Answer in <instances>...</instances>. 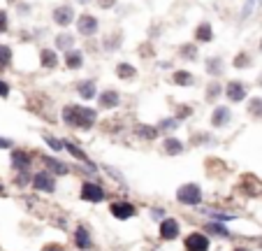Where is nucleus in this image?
<instances>
[{
    "label": "nucleus",
    "instance_id": "nucleus-37",
    "mask_svg": "<svg viewBox=\"0 0 262 251\" xmlns=\"http://www.w3.org/2000/svg\"><path fill=\"white\" fill-rule=\"evenodd\" d=\"M119 40H121V33H116V37H114V40H112V35H109L105 40V49H116V47H119V45H116Z\"/></svg>",
    "mask_w": 262,
    "mask_h": 251
},
{
    "label": "nucleus",
    "instance_id": "nucleus-30",
    "mask_svg": "<svg viewBox=\"0 0 262 251\" xmlns=\"http://www.w3.org/2000/svg\"><path fill=\"white\" fill-rule=\"evenodd\" d=\"M72 45H74V37L68 35V33H65V35H58V37H56V49H68V51H70Z\"/></svg>",
    "mask_w": 262,
    "mask_h": 251
},
{
    "label": "nucleus",
    "instance_id": "nucleus-45",
    "mask_svg": "<svg viewBox=\"0 0 262 251\" xmlns=\"http://www.w3.org/2000/svg\"><path fill=\"white\" fill-rule=\"evenodd\" d=\"M153 216H156V219H163V209H153Z\"/></svg>",
    "mask_w": 262,
    "mask_h": 251
},
{
    "label": "nucleus",
    "instance_id": "nucleus-32",
    "mask_svg": "<svg viewBox=\"0 0 262 251\" xmlns=\"http://www.w3.org/2000/svg\"><path fill=\"white\" fill-rule=\"evenodd\" d=\"M220 91H223V86H220L218 81H211L209 89H207V100H209V102H211V100H216L220 96Z\"/></svg>",
    "mask_w": 262,
    "mask_h": 251
},
{
    "label": "nucleus",
    "instance_id": "nucleus-39",
    "mask_svg": "<svg viewBox=\"0 0 262 251\" xmlns=\"http://www.w3.org/2000/svg\"><path fill=\"white\" fill-rule=\"evenodd\" d=\"M42 251H65V247H63V244L51 242V244H44V249H42Z\"/></svg>",
    "mask_w": 262,
    "mask_h": 251
},
{
    "label": "nucleus",
    "instance_id": "nucleus-34",
    "mask_svg": "<svg viewBox=\"0 0 262 251\" xmlns=\"http://www.w3.org/2000/svg\"><path fill=\"white\" fill-rule=\"evenodd\" d=\"M235 68H248L251 65V56L246 54V51H241V54H237L235 56V63H232Z\"/></svg>",
    "mask_w": 262,
    "mask_h": 251
},
{
    "label": "nucleus",
    "instance_id": "nucleus-7",
    "mask_svg": "<svg viewBox=\"0 0 262 251\" xmlns=\"http://www.w3.org/2000/svg\"><path fill=\"white\" fill-rule=\"evenodd\" d=\"M209 237L204 233H191L186 235L184 240V249L186 251H209Z\"/></svg>",
    "mask_w": 262,
    "mask_h": 251
},
{
    "label": "nucleus",
    "instance_id": "nucleus-36",
    "mask_svg": "<svg viewBox=\"0 0 262 251\" xmlns=\"http://www.w3.org/2000/svg\"><path fill=\"white\" fill-rule=\"evenodd\" d=\"M28 181H33V177H28V172H19L17 177H14V184H17V186H26Z\"/></svg>",
    "mask_w": 262,
    "mask_h": 251
},
{
    "label": "nucleus",
    "instance_id": "nucleus-9",
    "mask_svg": "<svg viewBox=\"0 0 262 251\" xmlns=\"http://www.w3.org/2000/svg\"><path fill=\"white\" fill-rule=\"evenodd\" d=\"M77 30H79V35H95L97 33V19L93 17V14H81V17L77 19Z\"/></svg>",
    "mask_w": 262,
    "mask_h": 251
},
{
    "label": "nucleus",
    "instance_id": "nucleus-42",
    "mask_svg": "<svg viewBox=\"0 0 262 251\" xmlns=\"http://www.w3.org/2000/svg\"><path fill=\"white\" fill-rule=\"evenodd\" d=\"M7 96H9V86L0 79V98H7Z\"/></svg>",
    "mask_w": 262,
    "mask_h": 251
},
{
    "label": "nucleus",
    "instance_id": "nucleus-4",
    "mask_svg": "<svg viewBox=\"0 0 262 251\" xmlns=\"http://www.w3.org/2000/svg\"><path fill=\"white\" fill-rule=\"evenodd\" d=\"M237 191H241V193H244V196H248V198L260 196V179H258L255 175H251V172H246V175H241V177H239Z\"/></svg>",
    "mask_w": 262,
    "mask_h": 251
},
{
    "label": "nucleus",
    "instance_id": "nucleus-49",
    "mask_svg": "<svg viewBox=\"0 0 262 251\" xmlns=\"http://www.w3.org/2000/svg\"><path fill=\"white\" fill-rule=\"evenodd\" d=\"M258 2H260V7H262V0H258Z\"/></svg>",
    "mask_w": 262,
    "mask_h": 251
},
{
    "label": "nucleus",
    "instance_id": "nucleus-11",
    "mask_svg": "<svg viewBox=\"0 0 262 251\" xmlns=\"http://www.w3.org/2000/svg\"><path fill=\"white\" fill-rule=\"evenodd\" d=\"M37 158L47 165V170L51 172V175H70V168H68L63 161H56V158L47 156V153H37Z\"/></svg>",
    "mask_w": 262,
    "mask_h": 251
},
{
    "label": "nucleus",
    "instance_id": "nucleus-33",
    "mask_svg": "<svg viewBox=\"0 0 262 251\" xmlns=\"http://www.w3.org/2000/svg\"><path fill=\"white\" fill-rule=\"evenodd\" d=\"M42 137H44V142L49 144V147H51L53 151H61V149H65V142H61V140H56L53 135H42Z\"/></svg>",
    "mask_w": 262,
    "mask_h": 251
},
{
    "label": "nucleus",
    "instance_id": "nucleus-16",
    "mask_svg": "<svg viewBox=\"0 0 262 251\" xmlns=\"http://www.w3.org/2000/svg\"><path fill=\"white\" fill-rule=\"evenodd\" d=\"M230 109L227 107H216L214 109V114H211V126L214 128H223V126H227L230 124Z\"/></svg>",
    "mask_w": 262,
    "mask_h": 251
},
{
    "label": "nucleus",
    "instance_id": "nucleus-5",
    "mask_svg": "<svg viewBox=\"0 0 262 251\" xmlns=\"http://www.w3.org/2000/svg\"><path fill=\"white\" fill-rule=\"evenodd\" d=\"M109 212H112L114 219L125 221V219L137 216V207L132 205V202H125V200H116V202H112V205H109Z\"/></svg>",
    "mask_w": 262,
    "mask_h": 251
},
{
    "label": "nucleus",
    "instance_id": "nucleus-47",
    "mask_svg": "<svg viewBox=\"0 0 262 251\" xmlns=\"http://www.w3.org/2000/svg\"><path fill=\"white\" fill-rule=\"evenodd\" d=\"M0 196H5V186L2 184H0Z\"/></svg>",
    "mask_w": 262,
    "mask_h": 251
},
{
    "label": "nucleus",
    "instance_id": "nucleus-13",
    "mask_svg": "<svg viewBox=\"0 0 262 251\" xmlns=\"http://www.w3.org/2000/svg\"><path fill=\"white\" fill-rule=\"evenodd\" d=\"M53 21L58 24V26H70L72 21H74V9L70 5H61V7L53 9Z\"/></svg>",
    "mask_w": 262,
    "mask_h": 251
},
{
    "label": "nucleus",
    "instance_id": "nucleus-21",
    "mask_svg": "<svg viewBox=\"0 0 262 251\" xmlns=\"http://www.w3.org/2000/svg\"><path fill=\"white\" fill-rule=\"evenodd\" d=\"M65 65H68L70 70L81 68V65H84V54H81V51H77V49H70V51L65 54Z\"/></svg>",
    "mask_w": 262,
    "mask_h": 251
},
{
    "label": "nucleus",
    "instance_id": "nucleus-6",
    "mask_svg": "<svg viewBox=\"0 0 262 251\" xmlns=\"http://www.w3.org/2000/svg\"><path fill=\"white\" fill-rule=\"evenodd\" d=\"M33 186L35 191H42V193H53L56 191V179L49 170H42V172H35L33 175Z\"/></svg>",
    "mask_w": 262,
    "mask_h": 251
},
{
    "label": "nucleus",
    "instance_id": "nucleus-17",
    "mask_svg": "<svg viewBox=\"0 0 262 251\" xmlns=\"http://www.w3.org/2000/svg\"><path fill=\"white\" fill-rule=\"evenodd\" d=\"M77 91H79V96H81L84 100H93V98H95V93H97L95 81H93V79H81L77 84Z\"/></svg>",
    "mask_w": 262,
    "mask_h": 251
},
{
    "label": "nucleus",
    "instance_id": "nucleus-18",
    "mask_svg": "<svg viewBox=\"0 0 262 251\" xmlns=\"http://www.w3.org/2000/svg\"><path fill=\"white\" fill-rule=\"evenodd\" d=\"M65 149H68V151H70L72 156H74V158H77V161L86 163V165H88V168H91V170H93V172L97 170V168H95V163L91 161V158H88L86 153L81 151V149H79V147H77V144H74V142H65Z\"/></svg>",
    "mask_w": 262,
    "mask_h": 251
},
{
    "label": "nucleus",
    "instance_id": "nucleus-31",
    "mask_svg": "<svg viewBox=\"0 0 262 251\" xmlns=\"http://www.w3.org/2000/svg\"><path fill=\"white\" fill-rule=\"evenodd\" d=\"M179 54L184 56V58H188V61H195V58H197V47L195 45H184L181 49H179Z\"/></svg>",
    "mask_w": 262,
    "mask_h": 251
},
{
    "label": "nucleus",
    "instance_id": "nucleus-10",
    "mask_svg": "<svg viewBox=\"0 0 262 251\" xmlns=\"http://www.w3.org/2000/svg\"><path fill=\"white\" fill-rule=\"evenodd\" d=\"M179 230H181V228H179V221H176V219H163V221H160V237H163V240H167V242H172V240H176V237H179Z\"/></svg>",
    "mask_w": 262,
    "mask_h": 251
},
{
    "label": "nucleus",
    "instance_id": "nucleus-2",
    "mask_svg": "<svg viewBox=\"0 0 262 251\" xmlns=\"http://www.w3.org/2000/svg\"><path fill=\"white\" fill-rule=\"evenodd\" d=\"M176 200L181 202V205H188V207H195L202 202V188L197 184H184V186H179L176 191Z\"/></svg>",
    "mask_w": 262,
    "mask_h": 251
},
{
    "label": "nucleus",
    "instance_id": "nucleus-40",
    "mask_svg": "<svg viewBox=\"0 0 262 251\" xmlns=\"http://www.w3.org/2000/svg\"><path fill=\"white\" fill-rule=\"evenodd\" d=\"M7 30V14L0 9V33H5Z\"/></svg>",
    "mask_w": 262,
    "mask_h": 251
},
{
    "label": "nucleus",
    "instance_id": "nucleus-1",
    "mask_svg": "<svg viewBox=\"0 0 262 251\" xmlns=\"http://www.w3.org/2000/svg\"><path fill=\"white\" fill-rule=\"evenodd\" d=\"M61 117L70 128L91 130L97 121V112L93 107H84V105H65L61 112Z\"/></svg>",
    "mask_w": 262,
    "mask_h": 251
},
{
    "label": "nucleus",
    "instance_id": "nucleus-12",
    "mask_svg": "<svg viewBox=\"0 0 262 251\" xmlns=\"http://www.w3.org/2000/svg\"><path fill=\"white\" fill-rule=\"evenodd\" d=\"M225 96L230 102H241V100L246 98V86L241 84V81H227V86H225Z\"/></svg>",
    "mask_w": 262,
    "mask_h": 251
},
{
    "label": "nucleus",
    "instance_id": "nucleus-19",
    "mask_svg": "<svg viewBox=\"0 0 262 251\" xmlns=\"http://www.w3.org/2000/svg\"><path fill=\"white\" fill-rule=\"evenodd\" d=\"M163 149H165L167 156H179V153L184 151V142H181V140H176V137H165Z\"/></svg>",
    "mask_w": 262,
    "mask_h": 251
},
{
    "label": "nucleus",
    "instance_id": "nucleus-44",
    "mask_svg": "<svg viewBox=\"0 0 262 251\" xmlns=\"http://www.w3.org/2000/svg\"><path fill=\"white\" fill-rule=\"evenodd\" d=\"M12 147V140H7V137H0V149H9Z\"/></svg>",
    "mask_w": 262,
    "mask_h": 251
},
{
    "label": "nucleus",
    "instance_id": "nucleus-35",
    "mask_svg": "<svg viewBox=\"0 0 262 251\" xmlns=\"http://www.w3.org/2000/svg\"><path fill=\"white\" fill-rule=\"evenodd\" d=\"M192 114V107H188V105H181V107L176 109V121H184V119H188Z\"/></svg>",
    "mask_w": 262,
    "mask_h": 251
},
{
    "label": "nucleus",
    "instance_id": "nucleus-26",
    "mask_svg": "<svg viewBox=\"0 0 262 251\" xmlns=\"http://www.w3.org/2000/svg\"><path fill=\"white\" fill-rule=\"evenodd\" d=\"M248 114H251L253 119H262V98L248 100Z\"/></svg>",
    "mask_w": 262,
    "mask_h": 251
},
{
    "label": "nucleus",
    "instance_id": "nucleus-27",
    "mask_svg": "<svg viewBox=\"0 0 262 251\" xmlns=\"http://www.w3.org/2000/svg\"><path fill=\"white\" fill-rule=\"evenodd\" d=\"M204 230L211 235H220V237H230V230H227L223 224H204Z\"/></svg>",
    "mask_w": 262,
    "mask_h": 251
},
{
    "label": "nucleus",
    "instance_id": "nucleus-46",
    "mask_svg": "<svg viewBox=\"0 0 262 251\" xmlns=\"http://www.w3.org/2000/svg\"><path fill=\"white\" fill-rule=\"evenodd\" d=\"M232 251H251L248 247H237V249H232Z\"/></svg>",
    "mask_w": 262,
    "mask_h": 251
},
{
    "label": "nucleus",
    "instance_id": "nucleus-15",
    "mask_svg": "<svg viewBox=\"0 0 262 251\" xmlns=\"http://www.w3.org/2000/svg\"><path fill=\"white\" fill-rule=\"evenodd\" d=\"M119 102H121V96H119V91L107 89V91H102V93H100V107L112 109V107H119Z\"/></svg>",
    "mask_w": 262,
    "mask_h": 251
},
{
    "label": "nucleus",
    "instance_id": "nucleus-8",
    "mask_svg": "<svg viewBox=\"0 0 262 251\" xmlns=\"http://www.w3.org/2000/svg\"><path fill=\"white\" fill-rule=\"evenodd\" d=\"M9 161H12V168H14V170L28 172L30 163H33V156H30V151H26V149H14Z\"/></svg>",
    "mask_w": 262,
    "mask_h": 251
},
{
    "label": "nucleus",
    "instance_id": "nucleus-29",
    "mask_svg": "<svg viewBox=\"0 0 262 251\" xmlns=\"http://www.w3.org/2000/svg\"><path fill=\"white\" fill-rule=\"evenodd\" d=\"M207 72H209V75H214V77H216V75H220V72H223V61H220V58H216V56H214V58H209V61H207Z\"/></svg>",
    "mask_w": 262,
    "mask_h": 251
},
{
    "label": "nucleus",
    "instance_id": "nucleus-48",
    "mask_svg": "<svg viewBox=\"0 0 262 251\" xmlns=\"http://www.w3.org/2000/svg\"><path fill=\"white\" fill-rule=\"evenodd\" d=\"M260 51H262V40H260Z\"/></svg>",
    "mask_w": 262,
    "mask_h": 251
},
{
    "label": "nucleus",
    "instance_id": "nucleus-43",
    "mask_svg": "<svg viewBox=\"0 0 262 251\" xmlns=\"http://www.w3.org/2000/svg\"><path fill=\"white\" fill-rule=\"evenodd\" d=\"M114 2H116V0H97V5H100L102 9H109Z\"/></svg>",
    "mask_w": 262,
    "mask_h": 251
},
{
    "label": "nucleus",
    "instance_id": "nucleus-28",
    "mask_svg": "<svg viewBox=\"0 0 262 251\" xmlns=\"http://www.w3.org/2000/svg\"><path fill=\"white\" fill-rule=\"evenodd\" d=\"M9 63H12V49L7 45H0V70L9 68Z\"/></svg>",
    "mask_w": 262,
    "mask_h": 251
},
{
    "label": "nucleus",
    "instance_id": "nucleus-20",
    "mask_svg": "<svg viewBox=\"0 0 262 251\" xmlns=\"http://www.w3.org/2000/svg\"><path fill=\"white\" fill-rule=\"evenodd\" d=\"M135 135L137 137H142V140H156L158 137V128H153V126H146V124H137L135 126Z\"/></svg>",
    "mask_w": 262,
    "mask_h": 251
},
{
    "label": "nucleus",
    "instance_id": "nucleus-41",
    "mask_svg": "<svg viewBox=\"0 0 262 251\" xmlns=\"http://www.w3.org/2000/svg\"><path fill=\"white\" fill-rule=\"evenodd\" d=\"M253 5H255L253 0H248V2H246V5H244V12H241V19H246L248 14H251V12H253Z\"/></svg>",
    "mask_w": 262,
    "mask_h": 251
},
{
    "label": "nucleus",
    "instance_id": "nucleus-38",
    "mask_svg": "<svg viewBox=\"0 0 262 251\" xmlns=\"http://www.w3.org/2000/svg\"><path fill=\"white\" fill-rule=\"evenodd\" d=\"M176 126H179V121H172V119H169V121H160V128H163V130H174Z\"/></svg>",
    "mask_w": 262,
    "mask_h": 251
},
{
    "label": "nucleus",
    "instance_id": "nucleus-3",
    "mask_svg": "<svg viewBox=\"0 0 262 251\" xmlns=\"http://www.w3.org/2000/svg\"><path fill=\"white\" fill-rule=\"evenodd\" d=\"M81 200H86V202H102L107 198V191L100 184H95V181H84L81 184Z\"/></svg>",
    "mask_w": 262,
    "mask_h": 251
},
{
    "label": "nucleus",
    "instance_id": "nucleus-14",
    "mask_svg": "<svg viewBox=\"0 0 262 251\" xmlns=\"http://www.w3.org/2000/svg\"><path fill=\"white\" fill-rule=\"evenodd\" d=\"M91 244H93V240H91V233H88L84 226H77L74 228V247L81 251H88L91 249Z\"/></svg>",
    "mask_w": 262,
    "mask_h": 251
},
{
    "label": "nucleus",
    "instance_id": "nucleus-23",
    "mask_svg": "<svg viewBox=\"0 0 262 251\" xmlns=\"http://www.w3.org/2000/svg\"><path fill=\"white\" fill-rule=\"evenodd\" d=\"M40 61H42L44 68H56L58 65V54L53 49H42L40 51Z\"/></svg>",
    "mask_w": 262,
    "mask_h": 251
},
{
    "label": "nucleus",
    "instance_id": "nucleus-24",
    "mask_svg": "<svg viewBox=\"0 0 262 251\" xmlns=\"http://www.w3.org/2000/svg\"><path fill=\"white\" fill-rule=\"evenodd\" d=\"M135 75H137V70L132 68L130 63H119V65H116V77H119V79H132Z\"/></svg>",
    "mask_w": 262,
    "mask_h": 251
},
{
    "label": "nucleus",
    "instance_id": "nucleus-25",
    "mask_svg": "<svg viewBox=\"0 0 262 251\" xmlns=\"http://www.w3.org/2000/svg\"><path fill=\"white\" fill-rule=\"evenodd\" d=\"M172 81H174L176 86H191L192 84V75L191 72H186V70H179L172 75Z\"/></svg>",
    "mask_w": 262,
    "mask_h": 251
},
{
    "label": "nucleus",
    "instance_id": "nucleus-22",
    "mask_svg": "<svg viewBox=\"0 0 262 251\" xmlns=\"http://www.w3.org/2000/svg\"><path fill=\"white\" fill-rule=\"evenodd\" d=\"M195 40L197 42H211L214 40V30H211L209 24H200L195 28Z\"/></svg>",
    "mask_w": 262,
    "mask_h": 251
}]
</instances>
